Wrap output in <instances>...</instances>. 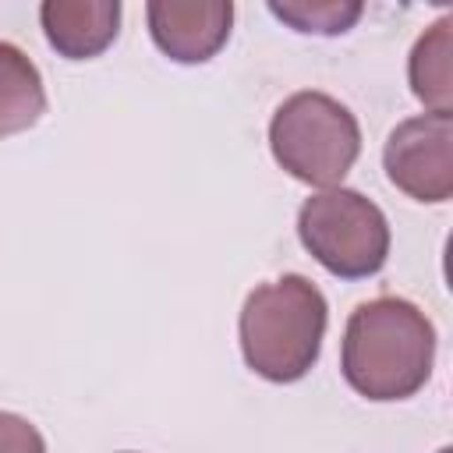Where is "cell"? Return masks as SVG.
<instances>
[{
    "mask_svg": "<svg viewBox=\"0 0 453 453\" xmlns=\"http://www.w3.org/2000/svg\"><path fill=\"white\" fill-rule=\"evenodd\" d=\"M411 92L428 113H453V18L442 14L428 25L407 57Z\"/></svg>",
    "mask_w": 453,
    "mask_h": 453,
    "instance_id": "cell-8",
    "label": "cell"
},
{
    "mask_svg": "<svg viewBox=\"0 0 453 453\" xmlns=\"http://www.w3.org/2000/svg\"><path fill=\"white\" fill-rule=\"evenodd\" d=\"M386 177L414 202L439 205L453 195V113L400 120L382 149Z\"/></svg>",
    "mask_w": 453,
    "mask_h": 453,
    "instance_id": "cell-5",
    "label": "cell"
},
{
    "mask_svg": "<svg viewBox=\"0 0 453 453\" xmlns=\"http://www.w3.org/2000/svg\"><path fill=\"white\" fill-rule=\"evenodd\" d=\"M361 0H269V14L304 35H343L357 25Z\"/></svg>",
    "mask_w": 453,
    "mask_h": 453,
    "instance_id": "cell-10",
    "label": "cell"
},
{
    "mask_svg": "<svg viewBox=\"0 0 453 453\" xmlns=\"http://www.w3.org/2000/svg\"><path fill=\"white\" fill-rule=\"evenodd\" d=\"M120 0H46L39 21L46 42L67 60H92L120 32Z\"/></svg>",
    "mask_w": 453,
    "mask_h": 453,
    "instance_id": "cell-7",
    "label": "cell"
},
{
    "mask_svg": "<svg viewBox=\"0 0 453 453\" xmlns=\"http://www.w3.org/2000/svg\"><path fill=\"white\" fill-rule=\"evenodd\" d=\"M326 322L329 304L308 276L287 273L258 283L244 297L237 319L244 365L265 382L304 379L322 354Z\"/></svg>",
    "mask_w": 453,
    "mask_h": 453,
    "instance_id": "cell-2",
    "label": "cell"
},
{
    "mask_svg": "<svg viewBox=\"0 0 453 453\" xmlns=\"http://www.w3.org/2000/svg\"><path fill=\"white\" fill-rule=\"evenodd\" d=\"M145 21L156 50L173 64H205L212 60L234 25L230 0H149Z\"/></svg>",
    "mask_w": 453,
    "mask_h": 453,
    "instance_id": "cell-6",
    "label": "cell"
},
{
    "mask_svg": "<svg viewBox=\"0 0 453 453\" xmlns=\"http://www.w3.org/2000/svg\"><path fill=\"white\" fill-rule=\"evenodd\" d=\"M435 326L407 297H372L347 319L340 340V372L347 386L375 403L407 400L432 379Z\"/></svg>",
    "mask_w": 453,
    "mask_h": 453,
    "instance_id": "cell-1",
    "label": "cell"
},
{
    "mask_svg": "<svg viewBox=\"0 0 453 453\" xmlns=\"http://www.w3.org/2000/svg\"><path fill=\"white\" fill-rule=\"evenodd\" d=\"M297 237L304 251L340 280H368L389 258L386 212L354 188H326L301 202Z\"/></svg>",
    "mask_w": 453,
    "mask_h": 453,
    "instance_id": "cell-4",
    "label": "cell"
},
{
    "mask_svg": "<svg viewBox=\"0 0 453 453\" xmlns=\"http://www.w3.org/2000/svg\"><path fill=\"white\" fill-rule=\"evenodd\" d=\"M0 453H46V439L28 418L0 411Z\"/></svg>",
    "mask_w": 453,
    "mask_h": 453,
    "instance_id": "cell-11",
    "label": "cell"
},
{
    "mask_svg": "<svg viewBox=\"0 0 453 453\" xmlns=\"http://www.w3.org/2000/svg\"><path fill=\"white\" fill-rule=\"evenodd\" d=\"M273 159L301 184L340 188L361 156L357 117L329 92L304 88L287 96L269 120Z\"/></svg>",
    "mask_w": 453,
    "mask_h": 453,
    "instance_id": "cell-3",
    "label": "cell"
},
{
    "mask_svg": "<svg viewBox=\"0 0 453 453\" xmlns=\"http://www.w3.org/2000/svg\"><path fill=\"white\" fill-rule=\"evenodd\" d=\"M46 113V85L25 50L0 39V138L21 134Z\"/></svg>",
    "mask_w": 453,
    "mask_h": 453,
    "instance_id": "cell-9",
    "label": "cell"
}]
</instances>
